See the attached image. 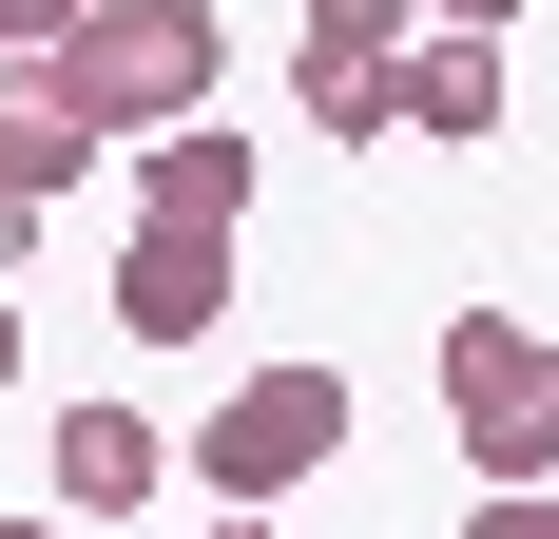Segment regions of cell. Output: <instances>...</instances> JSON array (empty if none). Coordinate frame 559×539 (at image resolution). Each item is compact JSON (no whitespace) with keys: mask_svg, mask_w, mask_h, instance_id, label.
<instances>
[{"mask_svg":"<svg viewBox=\"0 0 559 539\" xmlns=\"http://www.w3.org/2000/svg\"><path fill=\"white\" fill-rule=\"evenodd\" d=\"M425 385H444V443L483 463V501H540V482H559V347H540L521 309H444Z\"/></svg>","mask_w":559,"mask_h":539,"instance_id":"cell-1","label":"cell"},{"mask_svg":"<svg viewBox=\"0 0 559 539\" xmlns=\"http://www.w3.org/2000/svg\"><path fill=\"white\" fill-rule=\"evenodd\" d=\"M213 77H231V39H213V0H97L78 39H58V97L97 116V135H193L213 116Z\"/></svg>","mask_w":559,"mask_h":539,"instance_id":"cell-2","label":"cell"},{"mask_svg":"<svg viewBox=\"0 0 559 539\" xmlns=\"http://www.w3.org/2000/svg\"><path fill=\"white\" fill-rule=\"evenodd\" d=\"M174 463L213 482V520H271L289 482H329V463H347V367H251Z\"/></svg>","mask_w":559,"mask_h":539,"instance_id":"cell-3","label":"cell"},{"mask_svg":"<svg viewBox=\"0 0 559 539\" xmlns=\"http://www.w3.org/2000/svg\"><path fill=\"white\" fill-rule=\"evenodd\" d=\"M213 309H231V231L135 213V251H116V327H135V347H213Z\"/></svg>","mask_w":559,"mask_h":539,"instance_id":"cell-4","label":"cell"},{"mask_svg":"<svg viewBox=\"0 0 559 539\" xmlns=\"http://www.w3.org/2000/svg\"><path fill=\"white\" fill-rule=\"evenodd\" d=\"M97 155H116V135L58 97V58H0V193H20V213H58V193H78Z\"/></svg>","mask_w":559,"mask_h":539,"instance_id":"cell-5","label":"cell"},{"mask_svg":"<svg viewBox=\"0 0 559 539\" xmlns=\"http://www.w3.org/2000/svg\"><path fill=\"white\" fill-rule=\"evenodd\" d=\"M155 482H174V424H155V405H58V501H78V520H135Z\"/></svg>","mask_w":559,"mask_h":539,"instance_id":"cell-6","label":"cell"},{"mask_svg":"<svg viewBox=\"0 0 559 539\" xmlns=\"http://www.w3.org/2000/svg\"><path fill=\"white\" fill-rule=\"evenodd\" d=\"M502 97H521L502 39H444V20L405 39V135H444V155H463V135H502Z\"/></svg>","mask_w":559,"mask_h":539,"instance_id":"cell-7","label":"cell"},{"mask_svg":"<svg viewBox=\"0 0 559 539\" xmlns=\"http://www.w3.org/2000/svg\"><path fill=\"white\" fill-rule=\"evenodd\" d=\"M135 213H174V231H231V213H251V135H231V116L155 135V155H135Z\"/></svg>","mask_w":559,"mask_h":539,"instance_id":"cell-8","label":"cell"},{"mask_svg":"<svg viewBox=\"0 0 559 539\" xmlns=\"http://www.w3.org/2000/svg\"><path fill=\"white\" fill-rule=\"evenodd\" d=\"M405 39H425V0H309L289 58H329V77H405Z\"/></svg>","mask_w":559,"mask_h":539,"instance_id":"cell-9","label":"cell"},{"mask_svg":"<svg viewBox=\"0 0 559 539\" xmlns=\"http://www.w3.org/2000/svg\"><path fill=\"white\" fill-rule=\"evenodd\" d=\"M78 20H97V0H0V58H58Z\"/></svg>","mask_w":559,"mask_h":539,"instance_id":"cell-10","label":"cell"},{"mask_svg":"<svg viewBox=\"0 0 559 539\" xmlns=\"http://www.w3.org/2000/svg\"><path fill=\"white\" fill-rule=\"evenodd\" d=\"M463 539H559V482L540 501H463Z\"/></svg>","mask_w":559,"mask_h":539,"instance_id":"cell-11","label":"cell"},{"mask_svg":"<svg viewBox=\"0 0 559 539\" xmlns=\"http://www.w3.org/2000/svg\"><path fill=\"white\" fill-rule=\"evenodd\" d=\"M425 20H444V39H502V20H521V0H425Z\"/></svg>","mask_w":559,"mask_h":539,"instance_id":"cell-12","label":"cell"},{"mask_svg":"<svg viewBox=\"0 0 559 539\" xmlns=\"http://www.w3.org/2000/svg\"><path fill=\"white\" fill-rule=\"evenodd\" d=\"M20 251H39V213H20V193H0V270H20Z\"/></svg>","mask_w":559,"mask_h":539,"instance_id":"cell-13","label":"cell"},{"mask_svg":"<svg viewBox=\"0 0 559 539\" xmlns=\"http://www.w3.org/2000/svg\"><path fill=\"white\" fill-rule=\"evenodd\" d=\"M0 385H20V289H0Z\"/></svg>","mask_w":559,"mask_h":539,"instance_id":"cell-14","label":"cell"},{"mask_svg":"<svg viewBox=\"0 0 559 539\" xmlns=\"http://www.w3.org/2000/svg\"><path fill=\"white\" fill-rule=\"evenodd\" d=\"M0 539H58V520H0Z\"/></svg>","mask_w":559,"mask_h":539,"instance_id":"cell-15","label":"cell"},{"mask_svg":"<svg viewBox=\"0 0 559 539\" xmlns=\"http://www.w3.org/2000/svg\"><path fill=\"white\" fill-rule=\"evenodd\" d=\"M213 539H271V520H213Z\"/></svg>","mask_w":559,"mask_h":539,"instance_id":"cell-16","label":"cell"}]
</instances>
